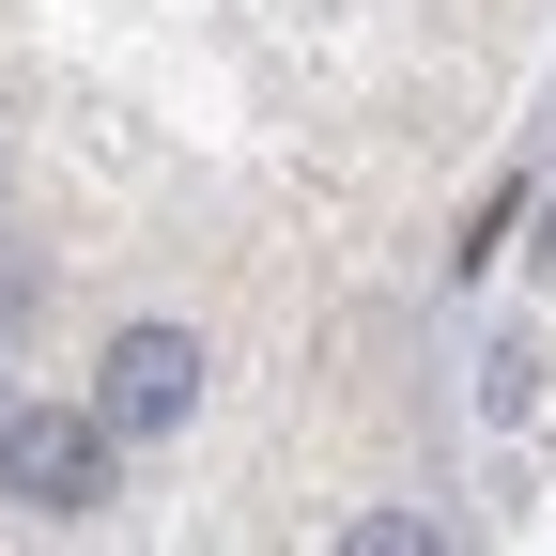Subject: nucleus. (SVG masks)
<instances>
[{
	"label": "nucleus",
	"instance_id": "nucleus-1",
	"mask_svg": "<svg viewBox=\"0 0 556 556\" xmlns=\"http://www.w3.org/2000/svg\"><path fill=\"white\" fill-rule=\"evenodd\" d=\"M109 417H62V402H31V417H0V495H16V510H109Z\"/></svg>",
	"mask_w": 556,
	"mask_h": 556
},
{
	"label": "nucleus",
	"instance_id": "nucleus-2",
	"mask_svg": "<svg viewBox=\"0 0 556 556\" xmlns=\"http://www.w3.org/2000/svg\"><path fill=\"white\" fill-rule=\"evenodd\" d=\"M186 402H201V340H186V325H124V340H109L93 417H109L124 448H155V433H186Z\"/></svg>",
	"mask_w": 556,
	"mask_h": 556
},
{
	"label": "nucleus",
	"instance_id": "nucleus-3",
	"mask_svg": "<svg viewBox=\"0 0 556 556\" xmlns=\"http://www.w3.org/2000/svg\"><path fill=\"white\" fill-rule=\"evenodd\" d=\"M541 263H556V201H541Z\"/></svg>",
	"mask_w": 556,
	"mask_h": 556
}]
</instances>
